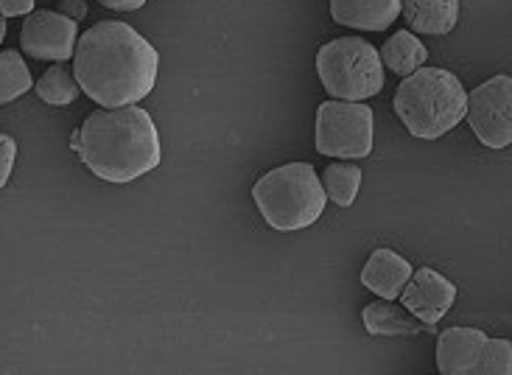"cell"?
<instances>
[{"label":"cell","mask_w":512,"mask_h":375,"mask_svg":"<svg viewBox=\"0 0 512 375\" xmlns=\"http://www.w3.org/2000/svg\"><path fill=\"white\" fill-rule=\"evenodd\" d=\"M160 56L140 31L118 20H101L76 40L73 79L98 107H132L157 84Z\"/></svg>","instance_id":"cell-1"},{"label":"cell","mask_w":512,"mask_h":375,"mask_svg":"<svg viewBox=\"0 0 512 375\" xmlns=\"http://www.w3.org/2000/svg\"><path fill=\"white\" fill-rule=\"evenodd\" d=\"M73 149L98 180L126 185L160 166L163 146L152 115L140 107H98L73 135Z\"/></svg>","instance_id":"cell-2"},{"label":"cell","mask_w":512,"mask_h":375,"mask_svg":"<svg viewBox=\"0 0 512 375\" xmlns=\"http://www.w3.org/2000/svg\"><path fill=\"white\" fill-rule=\"evenodd\" d=\"M465 104L468 93L459 76L445 68H420L412 76H403L392 101L406 132L420 140L448 135L459 121H465Z\"/></svg>","instance_id":"cell-3"},{"label":"cell","mask_w":512,"mask_h":375,"mask_svg":"<svg viewBox=\"0 0 512 375\" xmlns=\"http://www.w3.org/2000/svg\"><path fill=\"white\" fill-rule=\"evenodd\" d=\"M252 199L263 222L280 233L305 230L325 213V188L311 163H286L263 174L252 185Z\"/></svg>","instance_id":"cell-4"},{"label":"cell","mask_w":512,"mask_h":375,"mask_svg":"<svg viewBox=\"0 0 512 375\" xmlns=\"http://www.w3.org/2000/svg\"><path fill=\"white\" fill-rule=\"evenodd\" d=\"M322 87L336 101H364L384 90V65L378 48L364 37H339L317 51Z\"/></svg>","instance_id":"cell-5"},{"label":"cell","mask_w":512,"mask_h":375,"mask_svg":"<svg viewBox=\"0 0 512 375\" xmlns=\"http://www.w3.org/2000/svg\"><path fill=\"white\" fill-rule=\"evenodd\" d=\"M375 118L364 101H322L317 107V152L361 160L373 152Z\"/></svg>","instance_id":"cell-6"},{"label":"cell","mask_w":512,"mask_h":375,"mask_svg":"<svg viewBox=\"0 0 512 375\" xmlns=\"http://www.w3.org/2000/svg\"><path fill=\"white\" fill-rule=\"evenodd\" d=\"M465 121L473 135L490 149H507L512 143V79L493 76L468 93Z\"/></svg>","instance_id":"cell-7"},{"label":"cell","mask_w":512,"mask_h":375,"mask_svg":"<svg viewBox=\"0 0 512 375\" xmlns=\"http://www.w3.org/2000/svg\"><path fill=\"white\" fill-rule=\"evenodd\" d=\"M79 28L73 20L59 12H31L20 28V48L23 54L42 62H68L76 51Z\"/></svg>","instance_id":"cell-8"},{"label":"cell","mask_w":512,"mask_h":375,"mask_svg":"<svg viewBox=\"0 0 512 375\" xmlns=\"http://www.w3.org/2000/svg\"><path fill=\"white\" fill-rule=\"evenodd\" d=\"M398 300H401V306L406 308L415 320L434 328V325L451 311V306H454V300H457V286L445 278V275H440L437 269L423 266V269L412 272V278L403 286V292Z\"/></svg>","instance_id":"cell-9"},{"label":"cell","mask_w":512,"mask_h":375,"mask_svg":"<svg viewBox=\"0 0 512 375\" xmlns=\"http://www.w3.org/2000/svg\"><path fill=\"white\" fill-rule=\"evenodd\" d=\"M487 342L479 328H448L437 339V370L443 375H468Z\"/></svg>","instance_id":"cell-10"},{"label":"cell","mask_w":512,"mask_h":375,"mask_svg":"<svg viewBox=\"0 0 512 375\" xmlns=\"http://www.w3.org/2000/svg\"><path fill=\"white\" fill-rule=\"evenodd\" d=\"M412 272V264L395 250H375L361 269V283L381 300H398Z\"/></svg>","instance_id":"cell-11"},{"label":"cell","mask_w":512,"mask_h":375,"mask_svg":"<svg viewBox=\"0 0 512 375\" xmlns=\"http://www.w3.org/2000/svg\"><path fill=\"white\" fill-rule=\"evenodd\" d=\"M339 26L356 31H387L401 17V0H331Z\"/></svg>","instance_id":"cell-12"},{"label":"cell","mask_w":512,"mask_h":375,"mask_svg":"<svg viewBox=\"0 0 512 375\" xmlns=\"http://www.w3.org/2000/svg\"><path fill=\"white\" fill-rule=\"evenodd\" d=\"M401 17L415 34H451L459 20V0H401Z\"/></svg>","instance_id":"cell-13"},{"label":"cell","mask_w":512,"mask_h":375,"mask_svg":"<svg viewBox=\"0 0 512 375\" xmlns=\"http://www.w3.org/2000/svg\"><path fill=\"white\" fill-rule=\"evenodd\" d=\"M361 322L370 336H412L434 331L429 325L415 320L403 306H395V300H373L361 311Z\"/></svg>","instance_id":"cell-14"},{"label":"cell","mask_w":512,"mask_h":375,"mask_svg":"<svg viewBox=\"0 0 512 375\" xmlns=\"http://www.w3.org/2000/svg\"><path fill=\"white\" fill-rule=\"evenodd\" d=\"M381 65L389 68L395 76H412L415 70L426 68L429 51L417 40L412 31H395L384 45H381Z\"/></svg>","instance_id":"cell-15"},{"label":"cell","mask_w":512,"mask_h":375,"mask_svg":"<svg viewBox=\"0 0 512 375\" xmlns=\"http://www.w3.org/2000/svg\"><path fill=\"white\" fill-rule=\"evenodd\" d=\"M319 182H322L325 196H328L331 202H336L339 208H350V205L356 202V196H359L361 168L353 166V163H347V160H339V163L325 166Z\"/></svg>","instance_id":"cell-16"},{"label":"cell","mask_w":512,"mask_h":375,"mask_svg":"<svg viewBox=\"0 0 512 375\" xmlns=\"http://www.w3.org/2000/svg\"><path fill=\"white\" fill-rule=\"evenodd\" d=\"M37 96L51 104V107H68L79 96V84L73 79V70L65 62H54L51 68L42 73L37 82Z\"/></svg>","instance_id":"cell-17"},{"label":"cell","mask_w":512,"mask_h":375,"mask_svg":"<svg viewBox=\"0 0 512 375\" xmlns=\"http://www.w3.org/2000/svg\"><path fill=\"white\" fill-rule=\"evenodd\" d=\"M34 87L31 70L17 51H0V107L26 96Z\"/></svg>","instance_id":"cell-18"},{"label":"cell","mask_w":512,"mask_h":375,"mask_svg":"<svg viewBox=\"0 0 512 375\" xmlns=\"http://www.w3.org/2000/svg\"><path fill=\"white\" fill-rule=\"evenodd\" d=\"M468 375H512V342L510 339H487L482 353Z\"/></svg>","instance_id":"cell-19"},{"label":"cell","mask_w":512,"mask_h":375,"mask_svg":"<svg viewBox=\"0 0 512 375\" xmlns=\"http://www.w3.org/2000/svg\"><path fill=\"white\" fill-rule=\"evenodd\" d=\"M14 160H17V143L0 132V188H6V182L12 177Z\"/></svg>","instance_id":"cell-20"},{"label":"cell","mask_w":512,"mask_h":375,"mask_svg":"<svg viewBox=\"0 0 512 375\" xmlns=\"http://www.w3.org/2000/svg\"><path fill=\"white\" fill-rule=\"evenodd\" d=\"M34 12V0H0V17H28Z\"/></svg>","instance_id":"cell-21"},{"label":"cell","mask_w":512,"mask_h":375,"mask_svg":"<svg viewBox=\"0 0 512 375\" xmlns=\"http://www.w3.org/2000/svg\"><path fill=\"white\" fill-rule=\"evenodd\" d=\"M59 14H65L73 23H79V20L87 17V3L84 0H62L59 3Z\"/></svg>","instance_id":"cell-22"},{"label":"cell","mask_w":512,"mask_h":375,"mask_svg":"<svg viewBox=\"0 0 512 375\" xmlns=\"http://www.w3.org/2000/svg\"><path fill=\"white\" fill-rule=\"evenodd\" d=\"M98 3L104 9H112V12H138L146 0H98Z\"/></svg>","instance_id":"cell-23"},{"label":"cell","mask_w":512,"mask_h":375,"mask_svg":"<svg viewBox=\"0 0 512 375\" xmlns=\"http://www.w3.org/2000/svg\"><path fill=\"white\" fill-rule=\"evenodd\" d=\"M3 37H6V20L0 17V42H3Z\"/></svg>","instance_id":"cell-24"}]
</instances>
